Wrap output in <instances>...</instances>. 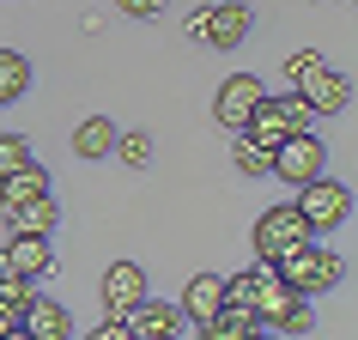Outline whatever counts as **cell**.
I'll use <instances>...</instances> for the list:
<instances>
[{"instance_id": "obj_19", "label": "cell", "mask_w": 358, "mask_h": 340, "mask_svg": "<svg viewBox=\"0 0 358 340\" xmlns=\"http://www.w3.org/2000/svg\"><path fill=\"white\" fill-rule=\"evenodd\" d=\"M110 158H122L128 170H146V164H152V134H140V128H134V134H122V128H115Z\"/></svg>"}, {"instance_id": "obj_6", "label": "cell", "mask_w": 358, "mask_h": 340, "mask_svg": "<svg viewBox=\"0 0 358 340\" xmlns=\"http://www.w3.org/2000/svg\"><path fill=\"white\" fill-rule=\"evenodd\" d=\"M189 37H201L207 49H237V43L249 37V6H243V0L201 6V13H189Z\"/></svg>"}, {"instance_id": "obj_22", "label": "cell", "mask_w": 358, "mask_h": 340, "mask_svg": "<svg viewBox=\"0 0 358 340\" xmlns=\"http://www.w3.org/2000/svg\"><path fill=\"white\" fill-rule=\"evenodd\" d=\"M273 328H280V334H310V328H316V316H310V304H292V310H285V316L280 322H273Z\"/></svg>"}, {"instance_id": "obj_1", "label": "cell", "mask_w": 358, "mask_h": 340, "mask_svg": "<svg viewBox=\"0 0 358 340\" xmlns=\"http://www.w3.org/2000/svg\"><path fill=\"white\" fill-rule=\"evenodd\" d=\"M280 280L298 292V298H316V292H334L340 280H346V262H340V249H322L316 237L310 243H298V249H285L280 262Z\"/></svg>"}, {"instance_id": "obj_10", "label": "cell", "mask_w": 358, "mask_h": 340, "mask_svg": "<svg viewBox=\"0 0 358 340\" xmlns=\"http://www.w3.org/2000/svg\"><path fill=\"white\" fill-rule=\"evenodd\" d=\"M262 97H267V85H262L255 73H231L225 85H219V97H213V115H219V128L237 134V128L249 122V110L262 104Z\"/></svg>"}, {"instance_id": "obj_3", "label": "cell", "mask_w": 358, "mask_h": 340, "mask_svg": "<svg viewBox=\"0 0 358 340\" xmlns=\"http://www.w3.org/2000/svg\"><path fill=\"white\" fill-rule=\"evenodd\" d=\"M249 243H255V262H280L285 249L310 243V225H303V213L292 207V201H280V207H267L262 219H255Z\"/></svg>"}, {"instance_id": "obj_2", "label": "cell", "mask_w": 358, "mask_h": 340, "mask_svg": "<svg viewBox=\"0 0 358 340\" xmlns=\"http://www.w3.org/2000/svg\"><path fill=\"white\" fill-rule=\"evenodd\" d=\"M292 207L303 213L310 237H322V231H340L346 219H352V189H346V183H334V176L322 170V176H310V183L298 189V201H292Z\"/></svg>"}, {"instance_id": "obj_5", "label": "cell", "mask_w": 358, "mask_h": 340, "mask_svg": "<svg viewBox=\"0 0 358 340\" xmlns=\"http://www.w3.org/2000/svg\"><path fill=\"white\" fill-rule=\"evenodd\" d=\"M303 122H310L303 97H298V92H285V97H262V104L249 110V122H243L237 134H249V140H262V146L273 152V146L285 140V134H292V128H303Z\"/></svg>"}, {"instance_id": "obj_9", "label": "cell", "mask_w": 358, "mask_h": 340, "mask_svg": "<svg viewBox=\"0 0 358 340\" xmlns=\"http://www.w3.org/2000/svg\"><path fill=\"white\" fill-rule=\"evenodd\" d=\"M0 274H19V280H49V274H55L49 231H13V243L0 249Z\"/></svg>"}, {"instance_id": "obj_4", "label": "cell", "mask_w": 358, "mask_h": 340, "mask_svg": "<svg viewBox=\"0 0 358 340\" xmlns=\"http://www.w3.org/2000/svg\"><path fill=\"white\" fill-rule=\"evenodd\" d=\"M322 170H328V146H322L310 128H292L280 146H273V176L292 183V189H303L310 176H322Z\"/></svg>"}, {"instance_id": "obj_8", "label": "cell", "mask_w": 358, "mask_h": 340, "mask_svg": "<svg viewBox=\"0 0 358 340\" xmlns=\"http://www.w3.org/2000/svg\"><path fill=\"white\" fill-rule=\"evenodd\" d=\"M128 328H134V340H146V334H164V340H189L194 334V316L182 310V304H170V298H140L128 310Z\"/></svg>"}, {"instance_id": "obj_15", "label": "cell", "mask_w": 358, "mask_h": 340, "mask_svg": "<svg viewBox=\"0 0 358 340\" xmlns=\"http://www.w3.org/2000/svg\"><path fill=\"white\" fill-rule=\"evenodd\" d=\"M219 304H225V280H219V274H194V280L182 285V310L194 316V334H201V322H207Z\"/></svg>"}, {"instance_id": "obj_20", "label": "cell", "mask_w": 358, "mask_h": 340, "mask_svg": "<svg viewBox=\"0 0 358 340\" xmlns=\"http://www.w3.org/2000/svg\"><path fill=\"white\" fill-rule=\"evenodd\" d=\"M237 170H243V176H273V152H267L262 140L237 134Z\"/></svg>"}, {"instance_id": "obj_21", "label": "cell", "mask_w": 358, "mask_h": 340, "mask_svg": "<svg viewBox=\"0 0 358 340\" xmlns=\"http://www.w3.org/2000/svg\"><path fill=\"white\" fill-rule=\"evenodd\" d=\"M19 164H31V140L24 134H0V176L19 170Z\"/></svg>"}, {"instance_id": "obj_16", "label": "cell", "mask_w": 358, "mask_h": 340, "mask_svg": "<svg viewBox=\"0 0 358 340\" xmlns=\"http://www.w3.org/2000/svg\"><path fill=\"white\" fill-rule=\"evenodd\" d=\"M110 146H115V122H103V115H85V122L73 128V152L85 158V164L110 158Z\"/></svg>"}, {"instance_id": "obj_7", "label": "cell", "mask_w": 358, "mask_h": 340, "mask_svg": "<svg viewBox=\"0 0 358 340\" xmlns=\"http://www.w3.org/2000/svg\"><path fill=\"white\" fill-rule=\"evenodd\" d=\"M292 92L303 97V110H310V115H340L346 104H352V79L334 73L328 61H316V67H303V73L292 79Z\"/></svg>"}, {"instance_id": "obj_24", "label": "cell", "mask_w": 358, "mask_h": 340, "mask_svg": "<svg viewBox=\"0 0 358 340\" xmlns=\"http://www.w3.org/2000/svg\"><path fill=\"white\" fill-rule=\"evenodd\" d=\"M13 334H19V322H13L6 310H0V340H13Z\"/></svg>"}, {"instance_id": "obj_12", "label": "cell", "mask_w": 358, "mask_h": 340, "mask_svg": "<svg viewBox=\"0 0 358 340\" xmlns=\"http://www.w3.org/2000/svg\"><path fill=\"white\" fill-rule=\"evenodd\" d=\"M19 334H31V340H73V316H67L55 298H31Z\"/></svg>"}, {"instance_id": "obj_17", "label": "cell", "mask_w": 358, "mask_h": 340, "mask_svg": "<svg viewBox=\"0 0 358 340\" xmlns=\"http://www.w3.org/2000/svg\"><path fill=\"white\" fill-rule=\"evenodd\" d=\"M24 92H31V61H24L19 49H0V110L19 104Z\"/></svg>"}, {"instance_id": "obj_14", "label": "cell", "mask_w": 358, "mask_h": 340, "mask_svg": "<svg viewBox=\"0 0 358 340\" xmlns=\"http://www.w3.org/2000/svg\"><path fill=\"white\" fill-rule=\"evenodd\" d=\"M31 194H55V183H49V170H43L37 158L0 176V207H13V201H31Z\"/></svg>"}, {"instance_id": "obj_11", "label": "cell", "mask_w": 358, "mask_h": 340, "mask_svg": "<svg viewBox=\"0 0 358 340\" xmlns=\"http://www.w3.org/2000/svg\"><path fill=\"white\" fill-rule=\"evenodd\" d=\"M146 292H152V280H146L140 262H110L103 267V310H110V316H128Z\"/></svg>"}, {"instance_id": "obj_23", "label": "cell", "mask_w": 358, "mask_h": 340, "mask_svg": "<svg viewBox=\"0 0 358 340\" xmlns=\"http://www.w3.org/2000/svg\"><path fill=\"white\" fill-rule=\"evenodd\" d=\"M115 6H122L128 19H158V13H164V0H115Z\"/></svg>"}, {"instance_id": "obj_13", "label": "cell", "mask_w": 358, "mask_h": 340, "mask_svg": "<svg viewBox=\"0 0 358 340\" xmlns=\"http://www.w3.org/2000/svg\"><path fill=\"white\" fill-rule=\"evenodd\" d=\"M0 219H6L13 231H55L61 225V201H55V194H31V201L0 207Z\"/></svg>"}, {"instance_id": "obj_18", "label": "cell", "mask_w": 358, "mask_h": 340, "mask_svg": "<svg viewBox=\"0 0 358 340\" xmlns=\"http://www.w3.org/2000/svg\"><path fill=\"white\" fill-rule=\"evenodd\" d=\"M31 298H37V280H19V274H0V310H6L13 322H24Z\"/></svg>"}]
</instances>
